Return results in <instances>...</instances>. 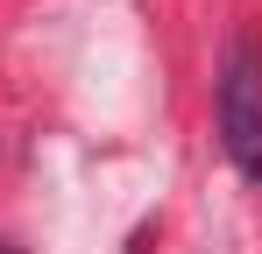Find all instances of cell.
Wrapping results in <instances>:
<instances>
[{
  "label": "cell",
  "instance_id": "obj_1",
  "mask_svg": "<svg viewBox=\"0 0 262 254\" xmlns=\"http://www.w3.org/2000/svg\"><path fill=\"white\" fill-rule=\"evenodd\" d=\"M213 120H220V148H227V163L262 191V42H255V36H234V42H227Z\"/></svg>",
  "mask_w": 262,
  "mask_h": 254
},
{
  "label": "cell",
  "instance_id": "obj_2",
  "mask_svg": "<svg viewBox=\"0 0 262 254\" xmlns=\"http://www.w3.org/2000/svg\"><path fill=\"white\" fill-rule=\"evenodd\" d=\"M0 254H21V247H7V240H0Z\"/></svg>",
  "mask_w": 262,
  "mask_h": 254
}]
</instances>
